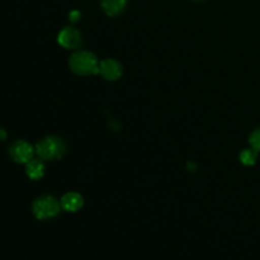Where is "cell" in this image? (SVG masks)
Returning <instances> with one entry per match:
<instances>
[{
	"label": "cell",
	"mask_w": 260,
	"mask_h": 260,
	"mask_svg": "<svg viewBox=\"0 0 260 260\" xmlns=\"http://www.w3.org/2000/svg\"><path fill=\"white\" fill-rule=\"evenodd\" d=\"M70 17H71V20H76L79 17H80V13L73 12V13H70Z\"/></svg>",
	"instance_id": "12"
},
{
	"label": "cell",
	"mask_w": 260,
	"mask_h": 260,
	"mask_svg": "<svg viewBox=\"0 0 260 260\" xmlns=\"http://www.w3.org/2000/svg\"><path fill=\"white\" fill-rule=\"evenodd\" d=\"M249 144H250L251 149H254L255 151H260V127L256 128L255 131H253V134L249 137Z\"/></svg>",
	"instance_id": "11"
},
{
	"label": "cell",
	"mask_w": 260,
	"mask_h": 260,
	"mask_svg": "<svg viewBox=\"0 0 260 260\" xmlns=\"http://www.w3.org/2000/svg\"><path fill=\"white\" fill-rule=\"evenodd\" d=\"M25 174L29 179L38 180L45 174V164L42 159H32L25 164Z\"/></svg>",
	"instance_id": "9"
},
{
	"label": "cell",
	"mask_w": 260,
	"mask_h": 260,
	"mask_svg": "<svg viewBox=\"0 0 260 260\" xmlns=\"http://www.w3.org/2000/svg\"><path fill=\"white\" fill-rule=\"evenodd\" d=\"M196 2H200V0H196Z\"/></svg>",
	"instance_id": "14"
},
{
	"label": "cell",
	"mask_w": 260,
	"mask_h": 260,
	"mask_svg": "<svg viewBox=\"0 0 260 260\" xmlns=\"http://www.w3.org/2000/svg\"><path fill=\"white\" fill-rule=\"evenodd\" d=\"M35 152V147L24 140H18V141L13 142L9 147L10 157L19 164H27L29 160L33 159Z\"/></svg>",
	"instance_id": "4"
},
{
	"label": "cell",
	"mask_w": 260,
	"mask_h": 260,
	"mask_svg": "<svg viewBox=\"0 0 260 260\" xmlns=\"http://www.w3.org/2000/svg\"><path fill=\"white\" fill-rule=\"evenodd\" d=\"M101 4L107 15L116 17L126 9L127 0H101Z\"/></svg>",
	"instance_id": "8"
},
{
	"label": "cell",
	"mask_w": 260,
	"mask_h": 260,
	"mask_svg": "<svg viewBox=\"0 0 260 260\" xmlns=\"http://www.w3.org/2000/svg\"><path fill=\"white\" fill-rule=\"evenodd\" d=\"M36 154L42 160H58L63 156L66 146L60 137L47 136L37 142Z\"/></svg>",
	"instance_id": "2"
},
{
	"label": "cell",
	"mask_w": 260,
	"mask_h": 260,
	"mask_svg": "<svg viewBox=\"0 0 260 260\" xmlns=\"http://www.w3.org/2000/svg\"><path fill=\"white\" fill-rule=\"evenodd\" d=\"M240 161L245 167H251L256 162V157H258V151L254 149H245L240 152Z\"/></svg>",
	"instance_id": "10"
},
{
	"label": "cell",
	"mask_w": 260,
	"mask_h": 260,
	"mask_svg": "<svg viewBox=\"0 0 260 260\" xmlns=\"http://www.w3.org/2000/svg\"><path fill=\"white\" fill-rule=\"evenodd\" d=\"M57 41L63 48L75 50L81 45V33L74 27H65L58 33Z\"/></svg>",
	"instance_id": "5"
},
{
	"label": "cell",
	"mask_w": 260,
	"mask_h": 260,
	"mask_svg": "<svg viewBox=\"0 0 260 260\" xmlns=\"http://www.w3.org/2000/svg\"><path fill=\"white\" fill-rule=\"evenodd\" d=\"M122 65L114 58H104L99 62V74L108 81H116L122 76Z\"/></svg>",
	"instance_id": "6"
},
{
	"label": "cell",
	"mask_w": 260,
	"mask_h": 260,
	"mask_svg": "<svg viewBox=\"0 0 260 260\" xmlns=\"http://www.w3.org/2000/svg\"><path fill=\"white\" fill-rule=\"evenodd\" d=\"M60 203L61 207L65 211H68V212H76V211H79L83 207L84 200L79 193L69 192L62 196Z\"/></svg>",
	"instance_id": "7"
},
{
	"label": "cell",
	"mask_w": 260,
	"mask_h": 260,
	"mask_svg": "<svg viewBox=\"0 0 260 260\" xmlns=\"http://www.w3.org/2000/svg\"><path fill=\"white\" fill-rule=\"evenodd\" d=\"M61 203L52 196H41L35 200L32 205V212L37 220H50L56 217L61 211Z\"/></svg>",
	"instance_id": "3"
},
{
	"label": "cell",
	"mask_w": 260,
	"mask_h": 260,
	"mask_svg": "<svg viewBox=\"0 0 260 260\" xmlns=\"http://www.w3.org/2000/svg\"><path fill=\"white\" fill-rule=\"evenodd\" d=\"M5 137H7V132H5L3 128H0V141L5 140Z\"/></svg>",
	"instance_id": "13"
},
{
	"label": "cell",
	"mask_w": 260,
	"mask_h": 260,
	"mask_svg": "<svg viewBox=\"0 0 260 260\" xmlns=\"http://www.w3.org/2000/svg\"><path fill=\"white\" fill-rule=\"evenodd\" d=\"M71 71L76 75L88 76L99 73V61L94 53L89 51H76L69 60Z\"/></svg>",
	"instance_id": "1"
}]
</instances>
